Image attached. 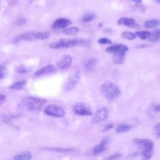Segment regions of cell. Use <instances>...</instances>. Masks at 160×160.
<instances>
[{
	"mask_svg": "<svg viewBox=\"0 0 160 160\" xmlns=\"http://www.w3.org/2000/svg\"><path fill=\"white\" fill-rule=\"evenodd\" d=\"M135 23L136 21L134 19L129 18H121L118 21V24L120 26H127L130 27Z\"/></svg>",
	"mask_w": 160,
	"mask_h": 160,
	"instance_id": "ac0fdd59",
	"label": "cell"
},
{
	"mask_svg": "<svg viewBox=\"0 0 160 160\" xmlns=\"http://www.w3.org/2000/svg\"><path fill=\"white\" fill-rule=\"evenodd\" d=\"M6 96L3 94L0 93V106L4 102V101H6Z\"/></svg>",
	"mask_w": 160,
	"mask_h": 160,
	"instance_id": "e575fe53",
	"label": "cell"
},
{
	"mask_svg": "<svg viewBox=\"0 0 160 160\" xmlns=\"http://www.w3.org/2000/svg\"><path fill=\"white\" fill-rule=\"evenodd\" d=\"M81 79L80 69L79 67L75 66L72 69L64 85V89L66 91H70L74 89L79 84Z\"/></svg>",
	"mask_w": 160,
	"mask_h": 160,
	"instance_id": "3957f363",
	"label": "cell"
},
{
	"mask_svg": "<svg viewBox=\"0 0 160 160\" xmlns=\"http://www.w3.org/2000/svg\"><path fill=\"white\" fill-rule=\"evenodd\" d=\"M160 25V21L156 19H153V20H149L145 21L144 23V26L146 28H154L157 27Z\"/></svg>",
	"mask_w": 160,
	"mask_h": 160,
	"instance_id": "d4e9b609",
	"label": "cell"
},
{
	"mask_svg": "<svg viewBox=\"0 0 160 160\" xmlns=\"http://www.w3.org/2000/svg\"><path fill=\"white\" fill-rule=\"evenodd\" d=\"M113 127H114V125H113V124H106V125H105V126H104V128H103L102 131H103V132L108 131L110 130L111 129H112Z\"/></svg>",
	"mask_w": 160,
	"mask_h": 160,
	"instance_id": "d6a6232c",
	"label": "cell"
},
{
	"mask_svg": "<svg viewBox=\"0 0 160 160\" xmlns=\"http://www.w3.org/2000/svg\"><path fill=\"white\" fill-rule=\"evenodd\" d=\"M97 64V60L96 58H91L88 60H87L84 63V68L86 69V71L89 72H92L94 70Z\"/></svg>",
	"mask_w": 160,
	"mask_h": 160,
	"instance_id": "9a60e30c",
	"label": "cell"
},
{
	"mask_svg": "<svg viewBox=\"0 0 160 160\" xmlns=\"http://www.w3.org/2000/svg\"><path fill=\"white\" fill-rule=\"evenodd\" d=\"M153 150H144L141 151L140 156L141 160H150L152 156Z\"/></svg>",
	"mask_w": 160,
	"mask_h": 160,
	"instance_id": "44dd1931",
	"label": "cell"
},
{
	"mask_svg": "<svg viewBox=\"0 0 160 160\" xmlns=\"http://www.w3.org/2000/svg\"><path fill=\"white\" fill-rule=\"evenodd\" d=\"M109 116V110L106 108H101L98 109L92 118V122L94 124L104 121Z\"/></svg>",
	"mask_w": 160,
	"mask_h": 160,
	"instance_id": "52a82bcc",
	"label": "cell"
},
{
	"mask_svg": "<svg viewBox=\"0 0 160 160\" xmlns=\"http://www.w3.org/2000/svg\"><path fill=\"white\" fill-rule=\"evenodd\" d=\"M129 28H134V29H140V28H141V26H140L139 24L135 23L134 24L131 26Z\"/></svg>",
	"mask_w": 160,
	"mask_h": 160,
	"instance_id": "8d00e7d4",
	"label": "cell"
},
{
	"mask_svg": "<svg viewBox=\"0 0 160 160\" xmlns=\"http://www.w3.org/2000/svg\"><path fill=\"white\" fill-rule=\"evenodd\" d=\"M72 109L76 114L81 116H89L93 114L91 107L85 102H76L73 105Z\"/></svg>",
	"mask_w": 160,
	"mask_h": 160,
	"instance_id": "5b68a950",
	"label": "cell"
},
{
	"mask_svg": "<svg viewBox=\"0 0 160 160\" xmlns=\"http://www.w3.org/2000/svg\"><path fill=\"white\" fill-rule=\"evenodd\" d=\"M42 149L46 151H55L61 153H67V152H71L74 151L73 148H54V147H43L42 148Z\"/></svg>",
	"mask_w": 160,
	"mask_h": 160,
	"instance_id": "5bb4252c",
	"label": "cell"
},
{
	"mask_svg": "<svg viewBox=\"0 0 160 160\" xmlns=\"http://www.w3.org/2000/svg\"><path fill=\"white\" fill-rule=\"evenodd\" d=\"M121 37L124 39L128 40H132L136 38V35L135 33L132 32L131 31H124L121 33Z\"/></svg>",
	"mask_w": 160,
	"mask_h": 160,
	"instance_id": "83f0119b",
	"label": "cell"
},
{
	"mask_svg": "<svg viewBox=\"0 0 160 160\" xmlns=\"http://www.w3.org/2000/svg\"><path fill=\"white\" fill-rule=\"evenodd\" d=\"M88 44V41L84 39H61L58 41L51 42L49 46L52 49H59L76 46H87Z\"/></svg>",
	"mask_w": 160,
	"mask_h": 160,
	"instance_id": "7a4b0ae2",
	"label": "cell"
},
{
	"mask_svg": "<svg viewBox=\"0 0 160 160\" xmlns=\"http://www.w3.org/2000/svg\"><path fill=\"white\" fill-rule=\"evenodd\" d=\"M132 128V126L128 124H119L116 128V132L117 133H122L129 131Z\"/></svg>",
	"mask_w": 160,
	"mask_h": 160,
	"instance_id": "ffe728a7",
	"label": "cell"
},
{
	"mask_svg": "<svg viewBox=\"0 0 160 160\" xmlns=\"http://www.w3.org/2000/svg\"><path fill=\"white\" fill-rule=\"evenodd\" d=\"M153 111L156 112H160V104H158V105H156L154 107V109H153Z\"/></svg>",
	"mask_w": 160,
	"mask_h": 160,
	"instance_id": "d590c367",
	"label": "cell"
},
{
	"mask_svg": "<svg viewBox=\"0 0 160 160\" xmlns=\"http://www.w3.org/2000/svg\"><path fill=\"white\" fill-rule=\"evenodd\" d=\"M44 112L48 116L55 117V118H62L65 116L64 110L60 106L50 104L45 107Z\"/></svg>",
	"mask_w": 160,
	"mask_h": 160,
	"instance_id": "8992f818",
	"label": "cell"
},
{
	"mask_svg": "<svg viewBox=\"0 0 160 160\" xmlns=\"http://www.w3.org/2000/svg\"><path fill=\"white\" fill-rule=\"evenodd\" d=\"M55 71V68L53 65H47L38 69L34 74V75L37 77L42 76L43 75H46L48 74H50L53 72Z\"/></svg>",
	"mask_w": 160,
	"mask_h": 160,
	"instance_id": "4fadbf2b",
	"label": "cell"
},
{
	"mask_svg": "<svg viewBox=\"0 0 160 160\" xmlns=\"http://www.w3.org/2000/svg\"><path fill=\"white\" fill-rule=\"evenodd\" d=\"M36 40H44L49 38L50 33L49 31H36L34 32Z\"/></svg>",
	"mask_w": 160,
	"mask_h": 160,
	"instance_id": "603a6c76",
	"label": "cell"
},
{
	"mask_svg": "<svg viewBox=\"0 0 160 160\" xmlns=\"http://www.w3.org/2000/svg\"><path fill=\"white\" fill-rule=\"evenodd\" d=\"M32 154L28 151H22L18 153L14 156L13 160H31Z\"/></svg>",
	"mask_w": 160,
	"mask_h": 160,
	"instance_id": "2e32d148",
	"label": "cell"
},
{
	"mask_svg": "<svg viewBox=\"0 0 160 160\" xmlns=\"http://www.w3.org/2000/svg\"><path fill=\"white\" fill-rule=\"evenodd\" d=\"M129 1H132V2H136L138 4H139L142 2V0H129Z\"/></svg>",
	"mask_w": 160,
	"mask_h": 160,
	"instance_id": "74e56055",
	"label": "cell"
},
{
	"mask_svg": "<svg viewBox=\"0 0 160 160\" xmlns=\"http://www.w3.org/2000/svg\"><path fill=\"white\" fill-rule=\"evenodd\" d=\"M32 68L24 66V65H20L19 66H17L15 69V71L18 73H27L29 71H31Z\"/></svg>",
	"mask_w": 160,
	"mask_h": 160,
	"instance_id": "4316f807",
	"label": "cell"
},
{
	"mask_svg": "<svg viewBox=\"0 0 160 160\" xmlns=\"http://www.w3.org/2000/svg\"><path fill=\"white\" fill-rule=\"evenodd\" d=\"M72 62V57L69 54L63 55L61 58L57 62V66L60 69L68 68Z\"/></svg>",
	"mask_w": 160,
	"mask_h": 160,
	"instance_id": "30bf717a",
	"label": "cell"
},
{
	"mask_svg": "<svg viewBox=\"0 0 160 160\" xmlns=\"http://www.w3.org/2000/svg\"><path fill=\"white\" fill-rule=\"evenodd\" d=\"M26 81H19L12 84L11 86H9V88L12 90H20L23 89L26 86Z\"/></svg>",
	"mask_w": 160,
	"mask_h": 160,
	"instance_id": "d6986e66",
	"label": "cell"
},
{
	"mask_svg": "<svg viewBox=\"0 0 160 160\" xmlns=\"http://www.w3.org/2000/svg\"><path fill=\"white\" fill-rule=\"evenodd\" d=\"M121 156V154H119V153H118V154H112V155H111V156H109V157L107 159V160H114V159H116V158L120 157Z\"/></svg>",
	"mask_w": 160,
	"mask_h": 160,
	"instance_id": "836d02e7",
	"label": "cell"
},
{
	"mask_svg": "<svg viewBox=\"0 0 160 160\" xmlns=\"http://www.w3.org/2000/svg\"><path fill=\"white\" fill-rule=\"evenodd\" d=\"M62 32L67 35H75L79 32V28L76 26H72L65 28L62 30Z\"/></svg>",
	"mask_w": 160,
	"mask_h": 160,
	"instance_id": "cb8c5ba5",
	"label": "cell"
},
{
	"mask_svg": "<svg viewBox=\"0 0 160 160\" xmlns=\"http://www.w3.org/2000/svg\"><path fill=\"white\" fill-rule=\"evenodd\" d=\"M151 33V32L148 31H139L136 32V35L141 39H148Z\"/></svg>",
	"mask_w": 160,
	"mask_h": 160,
	"instance_id": "f1b7e54d",
	"label": "cell"
},
{
	"mask_svg": "<svg viewBox=\"0 0 160 160\" xmlns=\"http://www.w3.org/2000/svg\"><path fill=\"white\" fill-rule=\"evenodd\" d=\"M96 18V14L93 12H86L82 17L81 21L84 22H90L92 20H94Z\"/></svg>",
	"mask_w": 160,
	"mask_h": 160,
	"instance_id": "7402d4cb",
	"label": "cell"
},
{
	"mask_svg": "<svg viewBox=\"0 0 160 160\" xmlns=\"http://www.w3.org/2000/svg\"><path fill=\"white\" fill-rule=\"evenodd\" d=\"M98 42L100 44H111L112 41L106 38H101L98 40Z\"/></svg>",
	"mask_w": 160,
	"mask_h": 160,
	"instance_id": "1f68e13d",
	"label": "cell"
},
{
	"mask_svg": "<svg viewBox=\"0 0 160 160\" xmlns=\"http://www.w3.org/2000/svg\"><path fill=\"white\" fill-rule=\"evenodd\" d=\"M160 39V29H156L153 32L151 33L148 39L152 42H156L159 41Z\"/></svg>",
	"mask_w": 160,
	"mask_h": 160,
	"instance_id": "484cf974",
	"label": "cell"
},
{
	"mask_svg": "<svg viewBox=\"0 0 160 160\" xmlns=\"http://www.w3.org/2000/svg\"><path fill=\"white\" fill-rule=\"evenodd\" d=\"M100 91L106 99L109 101L116 99L121 94V91L118 86L111 81L104 82L100 87Z\"/></svg>",
	"mask_w": 160,
	"mask_h": 160,
	"instance_id": "6da1fadb",
	"label": "cell"
},
{
	"mask_svg": "<svg viewBox=\"0 0 160 160\" xmlns=\"http://www.w3.org/2000/svg\"><path fill=\"white\" fill-rule=\"evenodd\" d=\"M153 136L156 138H160V122L154 126L152 131Z\"/></svg>",
	"mask_w": 160,
	"mask_h": 160,
	"instance_id": "f546056e",
	"label": "cell"
},
{
	"mask_svg": "<svg viewBox=\"0 0 160 160\" xmlns=\"http://www.w3.org/2000/svg\"><path fill=\"white\" fill-rule=\"evenodd\" d=\"M71 23L72 22L71 20L64 18H60L56 19L54 21L52 26L54 29H62L68 27L71 24Z\"/></svg>",
	"mask_w": 160,
	"mask_h": 160,
	"instance_id": "8fae6325",
	"label": "cell"
},
{
	"mask_svg": "<svg viewBox=\"0 0 160 160\" xmlns=\"http://www.w3.org/2000/svg\"><path fill=\"white\" fill-rule=\"evenodd\" d=\"M125 54H126V52L124 51H120V52H118L113 54L114 62L118 64H121L123 63L125 59Z\"/></svg>",
	"mask_w": 160,
	"mask_h": 160,
	"instance_id": "e0dca14e",
	"label": "cell"
},
{
	"mask_svg": "<svg viewBox=\"0 0 160 160\" xmlns=\"http://www.w3.org/2000/svg\"><path fill=\"white\" fill-rule=\"evenodd\" d=\"M133 142L138 144L141 151L153 150L154 142L149 139L147 138H136L132 140Z\"/></svg>",
	"mask_w": 160,
	"mask_h": 160,
	"instance_id": "ba28073f",
	"label": "cell"
},
{
	"mask_svg": "<svg viewBox=\"0 0 160 160\" xmlns=\"http://www.w3.org/2000/svg\"><path fill=\"white\" fill-rule=\"evenodd\" d=\"M46 102L44 99L35 98V97H26L22 101L24 107L29 111H39L43 105Z\"/></svg>",
	"mask_w": 160,
	"mask_h": 160,
	"instance_id": "277c9868",
	"label": "cell"
},
{
	"mask_svg": "<svg viewBox=\"0 0 160 160\" xmlns=\"http://www.w3.org/2000/svg\"><path fill=\"white\" fill-rule=\"evenodd\" d=\"M128 51V47L122 44H114V45L109 46L106 49V51L107 52L112 53V54H114L116 52H120V51L126 52Z\"/></svg>",
	"mask_w": 160,
	"mask_h": 160,
	"instance_id": "7c38bea8",
	"label": "cell"
},
{
	"mask_svg": "<svg viewBox=\"0 0 160 160\" xmlns=\"http://www.w3.org/2000/svg\"><path fill=\"white\" fill-rule=\"evenodd\" d=\"M110 142V139L108 137L102 139L99 144L96 145L92 150V153L94 155H98L102 152L105 151L107 149V146Z\"/></svg>",
	"mask_w": 160,
	"mask_h": 160,
	"instance_id": "9c48e42d",
	"label": "cell"
},
{
	"mask_svg": "<svg viewBox=\"0 0 160 160\" xmlns=\"http://www.w3.org/2000/svg\"><path fill=\"white\" fill-rule=\"evenodd\" d=\"M8 74V69L4 66H0V79L5 78Z\"/></svg>",
	"mask_w": 160,
	"mask_h": 160,
	"instance_id": "4dcf8cb0",
	"label": "cell"
}]
</instances>
